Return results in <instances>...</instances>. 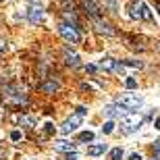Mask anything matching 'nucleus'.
Masks as SVG:
<instances>
[{"label":"nucleus","instance_id":"nucleus-1","mask_svg":"<svg viewBox=\"0 0 160 160\" xmlns=\"http://www.w3.org/2000/svg\"><path fill=\"white\" fill-rule=\"evenodd\" d=\"M139 125H142V117L139 114H125L123 121H121V127H123L125 133H135L139 129Z\"/></svg>","mask_w":160,"mask_h":160},{"label":"nucleus","instance_id":"nucleus-2","mask_svg":"<svg viewBox=\"0 0 160 160\" xmlns=\"http://www.w3.org/2000/svg\"><path fill=\"white\" fill-rule=\"evenodd\" d=\"M142 102H143L142 96H139V94H131V92H129V94H123L119 98V104L125 106L127 110H135V108H139V106H142Z\"/></svg>","mask_w":160,"mask_h":160},{"label":"nucleus","instance_id":"nucleus-3","mask_svg":"<svg viewBox=\"0 0 160 160\" xmlns=\"http://www.w3.org/2000/svg\"><path fill=\"white\" fill-rule=\"evenodd\" d=\"M58 33L62 38H65L69 44H77L81 38H79V31L75 29V27H71V25H67V23H60L58 25Z\"/></svg>","mask_w":160,"mask_h":160},{"label":"nucleus","instance_id":"nucleus-4","mask_svg":"<svg viewBox=\"0 0 160 160\" xmlns=\"http://www.w3.org/2000/svg\"><path fill=\"white\" fill-rule=\"evenodd\" d=\"M81 121H83L81 114H73L71 119H67L65 123H62V127H60V133H62V135H69V133H73V131H75L79 125H81Z\"/></svg>","mask_w":160,"mask_h":160},{"label":"nucleus","instance_id":"nucleus-5","mask_svg":"<svg viewBox=\"0 0 160 160\" xmlns=\"http://www.w3.org/2000/svg\"><path fill=\"white\" fill-rule=\"evenodd\" d=\"M62 58H65V62H67L69 67H73V69L81 65V62H79V54L75 52V50H71L69 46L62 48Z\"/></svg>","mask_w":160,"mask_h":160},{"label":"nucleus","instance_id":"nucleus-6","mask_svg":"<svg viewBox=\"0 0 160 160\" xmlns=\"http://www.w3.org/2000/svg\"><path fill=\"white\" fill-rule=\"evenodd\" d=\"M104 114L112 119V117H125V114H129V112H127L125 106H121L119 102H117V104H108V106L104 108Z\"/></svg>","mask_w":160,"mask_h":160},{"label":"nucleus","instance_id":"nucleus-7","mask_svg":"<svg viewBox=\"0 0 160 160\" xmlns=\"http://www.w3.org/2000/svg\"><path fill=\"white\" fill-rule=\"evenodd\" d=\"M83 8H85V12H88L92 19H100V6L96 4L94 0H81Z\"/></svg>","mask_w":160,"mask_h":160},{"label":"nucleus","instance_id":"nucleus-8","mask_svg":"<svg viewBox=\"0 0 160 160\" xmlns=\"http://www.w3.org/2000/svg\"><path fill=\"white\" fill-rule=\"evenodd\" d=\"M94 25H96V31L98 33H104V36H114L117 31L112 29V25L106 23V21H102V19H94Z\"/></svg>","mask_w":160,"mask_h":160},{"label":"nucleus","instance_id":"nucleus-9","mask_svg":"<svg viewBox=\"0 0 160 160\" xmlns=\"http://www.w3.org/2000/svg\"><path fill=\"white\" fill-rule=\"evenodd\" d=\"M44 17V11H42V6H29L27 8V19H29V23L38 25Z\"/></svg>","mask_w":160,"mask_h":160},{"label":"nucleus","instance_id":"nucleus-10","mask_svg":"<svg viewBox=\"0 0 160 160\" xmlns=\"http://www.w3.org/2000/svg\"><path fill=\"white\" fill-rule=\"evenodd\" d=\"M40 88H42L44 94H54V92H58V89H60V83L56 81L54 77H50V79H46V81L42 83Z\"/></svg>","mask_w":160,"mask_h":160},{"label":"nucleus","instance_id":"nucleus-11","mask_svg":"<svg viewBox=\"0 0 160 160\" xmlns=\"http://www.w3.org/2000/svg\"><path fill=\"white\" fill-rule=\"evenodd\" d=\"M54 150H58V152H75V143H69L67 139H58V142H54Z\"/></svg>","mask_w":160,"mask_h":160},{"label":"nucleus","instance_id":"nucleus-12","mask_svg":"<svg viewBox=\"0 0 160 160\" xmlns=\"http://www.w3.org/2000/svg\"><path fill=\"white\" fill-rule=\"evenodd\" d=\"M106 152V143H94V146H89L88 148V154L89 156H100Z\"/></svg>","mask_w":160,"mask_h":160},{"label":"nucleus","instance_id":"nucleus-13","mask_svg":"<svg viewBox=\"0 0 160 160\" xmlns=\"http://www.w3.org/2000/svg\"><path fill=\"white\" fill-rule=\"evenodd\" d=\"M139 19L152 21V11H150V6L146 4V2H139Z\"/></svg>","mask_w":160,"mask_h":160},{"label":"nucleus","instance_id":"nucleus-14","mask_svg":"<svg viewBox=\"0 0 160 160\" xmlns=\"http://www.w3.org/2000/svg\"><path fill=\"white\" fill-rule=\"evenodd\" d=\"M114 65H117V60H112V58H102L100 60V69H104V71H114Z\"/></svg>","mask_w":160,"mask_h":160},{"label":"nucleus","instance_id":"nucleus-15","mask_svg":"<svg viewBox=\"0 0 160 160\" xmlns=\"http://www.w3.org/2000/svg\"><path fill=\"white\" fill-rule=\"evenodd\" d=\"M129 17L131 19H139V2H131L129 4Z\"/></svg>","mask_w":160,"mask_h":160},{"label":"nucleus","instance_id":"nucleus-16","mask_svg":"<svg viewBox=\"0 0 160 160\" xmlns=\"http://www.w3.org/2000/svg\"><path fill=\"white\" fill-rule=\"evenodd\" d=\"M17 121H19V125H25V127H36V121L31 119V117H17Z\"/></svg>","mask_w":160,"mask_h":160},{"label":"nucleus","instance_id":"nucleus-17","mask_svg":"<svg viewBox=\"0 0 160 160\" xmlns=\"http://www.w3.org/2000/svg\"><path fill=\"white\" fill-rule=\"evenodd\" d=\"M79 142H81V143L94 142V133H92V131H83V133H79Z\"/></svg>","mask_w":160,"mask_h":160},{"label":"nucleus","instance_id":"nucleus-18","mask_svg":"<svg viewBox=\"0 0 160 160\" xmlns=\"http://www.w3.org/2000/svg\"><path fill=\"white\" fill-rule=\"evenodd\" d=\"M123 158V148H112L110 150V160H121Z\"/></svg>","mask_w":160,"mask_h":160},{"label":"nucleus","instance_id":"nucleus-19","mask_svg":"<svg viewBox=\"0 0 160 160\" xmlns=\"http://www.w3.org/2000/svg\"><path fill=\"white\" fill-rule=\"evenodd\" d=\"M112 131H114V123H112V121L104 123V127H102V133H106V135H108V133H112Z\"/></svg>","mask_w":160,"mask_h":160},{"label":"nucleus","instance_id":"nucleus-20","mask_svg":"<svg viewBox=\"0 0 160 160\" xmlns=\"http://www.w3.org/2000/svg\"><path fill=\"white\" fill-rule=\"evenodd\" d=\"M125 85H127V89H135L137 88V81L133 77H127V79H125Z\"/></svg>","mask_w":160,"mask_h":160},{"label":"nucleus","instance_id":"nucleus-21","mask_svg":"<svg viewBox=\"0 0 160 160\" xmlns=\"http://www.w3.org/2000/svg\"><path fill=\"white\" fill-rule=\"evenodd\" d=\"M123 65L125 67H137V69H139V67H142V62H139V60H125Z\"/></svg>","mask_w":160,"mask_h":160},{"label":"nucleus","instance_id":"nucleus-22","mask_svg":"<svg viewBox=\"0 0 160 160\" xmlns=\"http://www.w3.org/2000/svg\"><path fill=\"white\" fill-rule=\"evenodd\" d=\"M152 152L156 154V158H160V139H158V142H154V146H152Z\"/></svg>","mask_w":160,"mask_h":160},{"label":"nucleus","instance_id":"nucleus-23","mask_svg":"<svg viewBox=\"0 0 160 160\" xmlns=\"http://www.w3.org/2000/svg\"><path fill=\"white\" fill-rule=\"evenodd\" d=\"M11 139H12V142H19V139H21V131H12Z\"/></svg>","mask_w":160,"mask_h":160},{"label":"nucleus","instance_id":"nucleus-24","mask_svg":"<svg viewBox=\"0 0 160 160\" xmlns=\"http://www.w3.org/2000/svg\"><path fill=\"white\" fill-rule=\"evenodd\" d=\"M6 52V40H0V54Z\"/></svg>","mask_w":160,"mask_h":160},{"label":"nucleus","instance_id":"nucleus-25","mask_svg":"<svg viewBox=\"0 0 160 160\" xmlns=\"http://www.w3.org/2000/svg\"><path fill=\"white\" fill-rule=\"evenodd\" d=\"M65 160H77V152H69Z\"/></svg>","mask_w":160,"mask_h":160},{"label":"nucleus","instance_id":"nucleus-26","mask_svg":"<svg viewBox=\"0 0 160 160\" xmlns=\"http://www.w3.org/2000/svg\"><path fill=\"white\" fill-rule=\"evenodd\" d=\"M52 131H54V125H52V123H46V133H48V135H50Z\"/></svg>","mask_w":160,"mask_h":160},{"label":"nucleus","instance_id":"nucleus-27","mask_svg":"<svg viewBox=\"0 0 160 160\" xmlns=\"http://www.w3.org/2000/svg\"><path fill=\"white\" fill-rule=\"evenodd\" d=\"M129 160H142V156L137 154V152H133V154H131V156H129Z\"/></svg>","mask_w":160,"mask_h":160},{"label":"nucleus","instance_id":"nucleus-28","mask_svg":"<svg viewBox=\"0 0 160 160\" xmlns=\"http://www.w3.org/2000/svg\"><path fill=\"white\" fill-rule=\"evenodd\" d=\"M85 71H88V73H96V67L94 65H88V67H85Z\"/></svg>","mask_w":160,"mask_h":160},{"label":"nucleus","instance_id":"nucleus-29","mask_svg":"<svg viewBox=\"0 0 160 160\" xmlns=\"http://www.w3.org/2000/svg\"><path fill=\"white\" fill-rule=\"evenodd\" d=\"M85 112H88V110H85V108H83V106H79V108H77V114H81V117H83V114H85Z\"/></svg>","mask_w":160,"mask_h":160},{"label":"nucleus","instance_id":"nucleus-30","mask_svg":"<svg viewBox=\"0 0 160 160\" xmlns=\"http://www.w3.org/2000/svg\"><path fill=\"white\" fill-rule=\"evenodd\" d=\"M154 129H160V119H156V121H154Z\"/></svg>","mask_w":160,"mask_h":160},{"label":"nucleus","instance_id":"nucleus-31","mask_svg":"<svg viewBox=\"0 0 160 160\" xmlns=\"http://www.w3.org/2000/svg\"><path fill=\"white\" fill-rule=\"evenodd\" d=\"M158 11H160V2H158Z\"/></svg>","mask_w":160,"mask_h":160},{"label":"nucleus","instance_id":"nucleus-32","mask_svg":"<svg viewBox=\"0 0 160 160\" xmlns=\"http://www.w3.org/2000/svg\"><path fill=\"white\" fill-rule=\"evenodd\" d=\"M29 2H33V0H29Z\"/></svg>","mask_w":160,"mask_h":160}]
</instances>
